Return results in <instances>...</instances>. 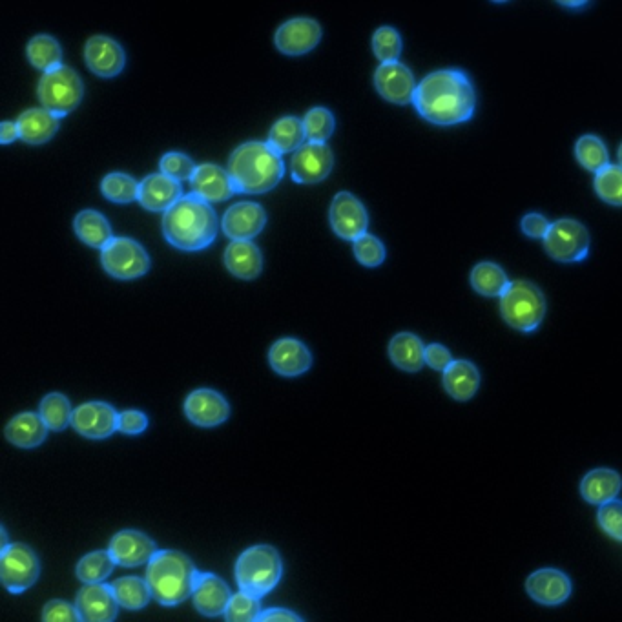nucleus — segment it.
<instances>
[{
    "label": "nucleus",
    "mask_w": 622,
    "mask_h": 622,
    "mask_svg": "<svg viewBox=\"0 0 622 622\" xmlns=\"http://www.w3.org/2000/svg\"><path fill=\"white\" fill-rule=\"evenodd\" d=\"M593 187L602 201L613 207H622V166L608 165L595 174Z\"/></svg>",
    "instance_id": "obj_40"
},
{
    "label": "nucleus",
    "mask_w": 622,
    "mask_h": 622,
    "mask_svg": "<svg viewBox=\"0 0 622 622\" xmlns=\"http://www.w3.org/2000/svg\"><path fill=\"white\" fill-rule=\"evenodd\" d=\"M269 362L276 373L292 378L311 369L312 354L300 340L281 338L270 347Z\"/></svg>",
    "instance_id": "obj_23"
},
{
    "label": "nucleus",
    "mask_w": 622,
    "mask_h": 622,
    "mask_svg": "<svg viewBox=\"0 0 622 622\" xmlns=\"http://www.w3.org/2000/svg\"><path fill=\"white\" fill-rule=\"evenodd\" d=\"M181 197H183L181 183L161 172L150 174L139 183L137 201L150 212H166L168 208L174 207Z\"/></svg>",
    "instance_id": "obj_24"
},
{
    "label": "nucleus",
    "mask_w": 622,
    "mask_h": 622,
    "mask_svg": "<svg viewBox=\"0 0 622 622\" xmlns=\"http://www.w3.org/2000/svg\"><path fill=\"white\" fill-rule=\"evenodd\" d=\"M267 225V214L258 203L241 201L223 214L221 229L232 241H250Z\"/></svg>",
    "instance_id": "obj_17"
},
{
    "label": "nucleus",
    "mask_w": 622,
    "mask_h": 622,
    "mask_svg": "<svg viewBox=\"0 0 622 622\" xmlns=\"http://www.w3.org/2000/svg\"><path fill=\"white\" fill-rule=\"evenodd\" d=\"M103 269L117 280H137L150 270V256L132 238H114L101 250Z\"/></svg>",
    "instance_id": "obj_9"
},
{
    "label": "nucleus",
    "mask_w": 622,
    "mask_h": 622,
    "mask_svg": "<svg viewBox=\"0 0 622 622\" xmlns=\"http://www.w3.org/2000/svg\"><path fill=\"white\" fill-rule=\"evenodd\" d=\"M39 415L50 431H64L72 424V404L64 394H48L42 398Z\"/></svg>",
    "instance_id": "obj_37"
},
{
    "label": "nucleus",
    "mask_w": 622,
    "mask_h": 622,
    "mask_svg": "<svg viewBox=\"0 0 622 622\" xmlns=\"http://www.w3.org/2000/svg\"><path fill=\"white\" fill-rule=\"evenodd\" d=\"M426 363L431 369L444 373L447 367L453 363V358H451V353L447 347L440 345V343H431L426 347Z\"/></svg>",
    "instance_id": "obj_51"
},
{
    "label": "nucleus",
    "mask_w": 622,
    "mask_h": 622,
    "mask_svg": "<svg viewBox=\"0 0 622 622\" xmlns=\"http://www.w3.org/2000/svg\"><path fill=\"white\" fill-rule=\"evenodd\" d=\"M159 168H161V174L165 176L172 177L176 181H187V179H192L197 166L190 157L181 152H168L161 157Z\"/></svg>",
    "instance_id": "obj_46"
},
{
    "label": "nucleus",
    "mask_w": 622,
    "mask_h": 622,
    "mask_svg": "<svg viewBox=\"0 0 622 622\" xmlns=\"http://www.w3.org/2000/svg\"><path fill=\"white\" fill-rule=\"evenodd\" d=\"M185 415L197 427H218L227 422L230 405L223 394L212 389H197L188 394Z\"/></svg>",
    "instance_id": "obj_19"
},
{
    "label": "nucleus",
    "mask_w": 622,
    "mask_h": 622,
    "mask_svg": "<svg viewBox=\"0 0 622 622\" xmlns=\"http://www.w3.org/2000/svg\"><path fill=\"white\" fill-rule=\"evenodd\" d=\"M402 48H404L402 37L391 26H382L374 32L373 52L382 64L396 63L398 57L402 55Z\"/></svg>",
    "instance_id": "obj_44"
},
{
    "label": "nucleus",
    "mask_w": 622,
    "mask_h": 622,
    "mask_svg": "<svg viewBox=\"0 0 622 622\" xmlns=\"http://www.w3.org/2000/svg\"><path fill=\"white\" fill-rule=\"evenodd\" d=\"M303 126H305V134L311 143H327V139L334 132V115L331 110L323 108V106H314L305 117H303Z\"/></svg>",
    "instance_id": "obj_42"
},
{
    "label": "nucleus",
    "mask_w": 622,
    "mask_h": 622,
    "mask_svg": "<svg viewBox=\"0 0 622 622\" xmlns=\"http://www.w3.org/2000/svg\"><path fill=\"white\" fill-rule=\"evenodd\" d=\"M37 94L41 99L42 108L61 119L64 115L72 114L83 101V79L72 68L59 66L52 72L42 75L37 86Z\"/></svg>",
    "instance_id": "obj_7"
},
{
    "label": "nucleus",
    "mask_w": 622,
    "mask_h": 622,
    "mask_svg": "<svg viewBox=\"0 0 622 622\" xmlns=\"http://www.w3.org/2000/svg\"><path fill=\"white\" fill-rule=\"evenodd\" d=\"M526 591L533 601L542 606H560L570 599V577L555 568H542L529 575Z\"/></svg>",
    "instance_id": "obj_21"
},
{
    "label": "nucleus",
    "mask_w": 622,
    "mask_h": 622,
    "mask_svg": "<svg viewBox=\"0 0 622 622\" xmlns=\"http://www.w3.org/2000/svg\"><path fill=\"white\" fill-rule=\"evenodd\" d=\"M41 575V562L26 544H10L0 551V581L10 593L30 590Z\"/></svg>",
    "instance_id": "obj_10"
},
{
    "label": "nucleus",
    "mask_w": 622,
    "mask_h": 622,
    "mask_svg": "<svg viewBox=\"0 0 622 622\" xmlns=\"http://www.w3.org/2000/svg\"><path fill=\"white\" fill-rule=\"evenodd\" d=\"M230 593L229 586L223 579H219L214 573H199L197 575L196 586L192 591V601L197 608V612L203 613L205 617H219L223 615L229 606Z\"/></svg>",
    "instance_id": "obj_25"
},
{
    "label": "nucleus",
    "mask_w": 622,
    "mask_h": 622,
    "mask_svg": "<svg viewBox=\"0 0 622 622\" xmlns=\"http://www.w3.org/2000/svg\"><path fill=\"white\" fill-rule=\"evenodd\" d=\"M197 575L194 562L181 551H157L146 566L152 597L163 606H177L192 597Z\"/></svg>",
    "instance_id": "obj_4"
},
{
    "label": "nucleus",
    "mask_w": 622,
    "mask_h": 622,
    "mask_svg": "<svg viewBox=\"0 0 622 622\" xmlns=\"http://www.w3.org/2000/svg\"><path fill=\"white\" fill-rule=\"evenodd\" d=\"M260 622H300V615L291 612V610H285V608H270V610H263L258 617Z\"/></svg>",
    "instance_id": "obj_52"
},
{
    "label": "nucleus",
    "mask_w": 622,
    "mask_h": 622,
    "mask_svg": "<svg viewBox=\"0 0 622 622\" xmlns=\"http://www.w3.org/2000/svg\"><path fill=\"white\" fill-rule=\"evenodd\" d=\"M192 194L201 197L207 203H221L236 194V187L232 183L229 170L221 166L205 163L199 165L190 179Z\"/></svg>",
    "instance_id": "obj_22"
},
{
    "label": "nucleus",
    "mask_w": 622,
    "mask_h": 622,
    "mask_svg": "<svg viewBox=\"0 0 622 622\" xmlns=\"http://www.w3.org/2000/svg\"><path fill=\"white\" fill-rule=\"evenodd\" d=\"M413 104L427 123L462 125L475 115L477 94L464 70L446 68L429 73L418 83Z\"/></svg>",
    "instance_id": "obj_1"
},
{
    "label": "nucleus",
    "mask_w": 622,
    "mask_h": 622,
    "mask_svg": "<svg viewBox=\"0 0 622 622\" xmlns=\"http://www.w3.org/2000/svg\"><path fill=\"white\" fill-rule=\"evenodd\" d=\"M622 489V478L617 471L599 467L586 473L581 482V495L588 504L602 506L619 497Z\"/></svg>",
    "instance_id": "obj_26"
},
{
    "label": "nucleus",
    "mask_w": 622,
    "mask_h": 622,
    "mask_svg": "<svg viewBox=\"0 0 622 622\" xmlns=\"http://www.w3.org/2000/svg\"><path fill=\"white\" fill-rule=\"evenodd\" d=\"M500 312L511 329L537 331L546 316V298L531 281H511L508 291L500 298Z\"/></svg>",
    "instance_id": "obj_6"
},
{
    "label": "nucleus",
    "mask_w": 622,
    "mask_h": 622,
    "mask_svg": "<svg viewBox=\"0 0 622 622\" xmlns=\"http://www.w3.org/2000/svg\"><path fill=\"white\" fill-rule=\"evenodd\" d=\"M590 232L575 219H559L551 223L544 238V247L553 260L560 263H579L590 254Z\"/></svg>",
    "instance_id": "obj_8"
},
{
    "label": "nucleus",
    "mask_w": 622,
    "mask_h": 622,
    "mask_svg": "<svg viewBox=\"0 0 622 622\" xmlns=\"http://www.w3.org/2000/svg\"><path fill=\"white\" fill-rule=\"evenodd\" d=\"M551 223L546 216L537 214V212H531L526 214L522 221H520V229L522 232L531 239H544L548 230H550Z\"/></svg>",
    "instance_id": "obj_50"
},
{
    "label": "nucleus",
    "mask_w": 622,
    "mask_h": 622,
    "mask_svg": "<svg viewBox=\"0 0 622 622\" xmlns=\"http://www.w3.org/2000/svg\"><path fill=\"white\" fill-rule=\"evenodd\" d=\"M114 568L115 560L112 559L110 551H92L79 560L75 573H77V579L83 581L84 584H95V582L106 581L112 575Z\"/></svg>",
    "instance_id": "obj_38"
},
{
    "label": "nucleus",
    "mask_w": 622,
    "mask_h": 622,
    "mask_svg": "<svg viewBox=\"0 0 622 622\" xmlns=\"http://www.w3.org/2000/svg\"><path fill=\"white\" fill-rule=\"evenodd\" d=\"M560 6H564V8H584L586 6V2H560Z\"/></svg>",
    "instance_id": "obj_54"
},
{
    "label": "nucleus",
    "mask_w": 622,
    "mask_h": 622,
    "mask_svg": "<svg viewBox=\"0 0 622 622\" xmlns=\"http://www.w3.org/2000/svg\"><path fill=\"white\" fill-rule=\"evenodd\" d=\"M322 41V26L309 17H296L285 21L276 30V48L285 55H305Z\"/></svg>",
    "instance_id": "obj_14"
},
{
    "label": "nucleus",
    "mask_w": 622,
    "mask_h": 622,
    "mask_svg": "<svg viewBox=\"0 0 622 622\" xmlns=\"http://www.w3.org/2000/svg\"><path fill=\"white\" fill-rule=\"evenodd\" d=\"M619 161H621V166H622V143H621V146H619Z\"/></svg>",
    "instance_id": "obj_56"
},
{
    "label": "nucleus",
    "mask_w": 622,
    "mask_h": 622,
    "mask_svg": "<svg viewBox=\"0 0 622 622\" xmlns=\"http://www.w3.org/2000/svg\"><path fill=\"white\" fill-rule=\"evenodd\" d=\"M374 86L385 101L394 104H409L415 99V75L405 66L396 63L380 64L374 72Z\"/></svg>",
    "instance_id": "obj_15"
},
{
    "label": "nucleus",
    "mask_w": 622,
    "mask_h": 622,
    "mask_svg": "<svg viewBox=\"0 0 622 622\" xmlns=\"http://www.w3.org/2000/svg\"><path fill=\"white\" fill-rule=\"evenodd\" d=\"M334 166V154L327 143L301 145L291 159V177L301 185H312L327 179Z\"/></svg>",
    "instance_id": "obj_11"
},
{
    "label": "nucleus",
    "mask_w": 622,
    "mask_h": 622,
    "mask_svg": "<svg viewBox=\"0 0 622 622\" xmlns=\"http://www.w3.org/2000/svg\"><path fill=\"white\" fill-rule=\"evenodd\" d=\"M75 608L79 612L81 621L112 622L119 612V602L115 601L112 586L103 582L86 584L83 590L77 593Z\"/></svg>",
    "instance_id": "obj_20"
},
{
    "label": "nucleus",
    "mask_w": 622,
    "mask_h": 622,
    "mask_svg": "<svg viewBox=\"0 0 622 622\" xmlns=\"http://www.w3.org/2000/svg\"><path fill=\"white\" fill-rule=\"evenodd\" d=\"M261 612L260 597L239 591L230 597L229 606L223 615L229 622H252L258 621Z\"/></svg>",
    "instance_id": "obj_43"
},
{
    "label": "nucleus",
    "mask_w": 622,
    "mask_h": 622,
    "mask_svg": "<svg viewBox=\"0 0 622 622\" xmlns=\"http://www.w3.org/2000/svg\"><path fill=\"white\" fill-rule=\"evenodd\" d=\"M15 139H21L19 134V126L17 123H11V121H4L0 126V143L2 145H10Z\"/></svg>",
    "instance_id": "obj_53"
},
{
    "label": "nucleus",
    "mask_w": 622,
    "mask_h": 622,
    "mask_svg": "<svg viewBox=\"0 0 622 622\" xmlns=\"http://www.w3.org/2000/svg\"><path fill=\"white\" fill-rule=\"evenodd\" d=\"M72 426L90 440H103L119 431V413L104 402H88L73 409Z\"/></svg>",
    "instance_id": "obj_13"
},
{
    "label": "nucleus",
    "mask_w": 622,
    "mask_h": 622,
    "mask_svg": "<svg viewBox=\"0 0 622 622\" xmlns=\"http://www.w3.org/2000/svg\"><path fill=\"white\" fill-rule=\"evenodd\" d=\"M353 250L356 260L362 263L363 267H380L385 261V247L380 239L373 234H363L353 241Z\"/></svg>",
    "instance_id": "obj_45"
},
{
    "label": "nucleus",
    "mask_w": 622,
    "mask_h": 622,
    "mask_svg": "<svg viewBox=\"0 0 622 622\" xmlns=\"http://www.w3.org/2000/svg\"><path fill=\"white\" fill-rule=\"evenodd\" d=\"M469 280H471V287L475 289V292H478L480 296H486V298H502V294L508 291L509 285H511L504 269L498 267L497 263H491V261L478 263L477 267L471 270Z\"/></svg>",
    "instance_id": "obj_34"
},
{
    "label": "nucleus",
    "mask_w": 622,
    "mask_h": 622,
    "mask_svg": "<svg viewBox=\"0 0 622 622\" xmlns=\"http://www.w3.org/2000/svg\"><path fill=\"white\" fill-rule=\"evenodd\" d=\"M48 427L42 422L41 415L35 413H21L11 418L10 424L4 429V435L13 446L22 449H33L41 446L48 436Z\"/></svg>",
    "instance_id": "obj_31"
},
{
    "label": "nucleus",
    "mask_w": 622,
    "mask_h": 622,
    "mask_svg": "<svg viewBox=\"0 0 622 622\" xmlns=\"http://www.w3.org/2000/svg\"><path fill=\"white\" fill-rule=\"evenodd\" d=\"M73 230L77 234V238L86 243L92 249L103 250L112 239V227L108 223V219L104 218L101 212L97 210H81L75 219H73Z\"/></svg>",
    "instance_id": "obj_32"
},
{
    "label": "nucleus",
    "mask_w": 622,
    "mask_h": 622,
    "mask_svg": "<svg viewBox=\"0 0 622 622\" xmlns=\"http://www.w3.org/2000/svg\"><path fill=\"white\" fill-rule=\"evenodd\" d=\"M148 429V416L143 411L126 409L119 413V433L123 435H141Z\"/></svg>",
    "instance_id": "obj_49"
},
{
    "label": "nucleus",
    "mask_w": 622,
    "mask_h": 622,
    "mask_svg": "<svg viewBox=\"0 0 622 622\" xmlns=\"http://www.w3.org/2000/svg\"><path fill=\"white\" fill-rule=\"evenodd\" d=\"M17 126L24 143L42 145L59 132V117L44 108H30L19 115Z\"/></svg>",
    "instance_id": "obj_28"
},
{
    "label": "nucleus",
    "mask_w": 622,
    "mask_h": 622,
    "mask_svg": "<svg viewBox=\"0 0 622 622\" xmlns=\"http://www.w3.org/2000/svg\"><path fill=\"white\" fill-rule=\"evenodd\" d=\"M84 61L97 77L112 79L125 70V50L112 37L94 35L84 46Z\"/></svg>",
    "instance_id": "obj_16"
},
{
    "label": "nucleus",
    "mask_w": 622,
    "mask_h": 622,
    "mask_svg": "<svg viewBox=\"0 0 622 622\" xmlns=\"http://www.w3.org/2000/svg\"><path fill=\"white\" fill-rule=\"evenodd\" d=\"M163 236L170 245L185 252L207 249L218 236V216L210 203L188 194L163 214Z\"/></svg>",
    "instance_id": "obj_2"
},
{
    "label": "nucleus",
    "mask_w": 622,
    "mask_h": 622,
    "mask_svg": "<svg viewBox=\"0 0 622 622\" xmlns=\"http://www.w3.org/2000/svg\"><path fill=\"white\" fill-rule=\"evenodd\" d=\"M575 157L581 166L595 174L610 165L608 148L597 135H582L581 139L575 143Z\"/></svg>",
    "instance_id": "obj_39"
},
{
    "label": "nucleus",
    "mask_w": 622,
    "mask_h": 622,
    "mask_svg": "<svg viewBox=\"0 0 622 622\" xmlns=\"http://www.w3.org/2000/svg\"><path fill=\"white\" fill-rule=\"evenodd\" d=\"M108 551L115 564L123 568L148 564L157 553L156 542L135 529H123L114 535V539L110 540Z\"/></svg>",
    "instance_id": "obj_18"
},
{
    "label": "nucleus",
    "mask_w": 622,
    "mask_h": 622,
    "mask_svg": "<svg viewBox=\"0 0 622 622\" xmlns=\"http://www.w3.org/2000/svg\"><path fill=\"white\" fill-rule=\"evenodd\" d=\"M44 622H75L81 621L75 604L66 601H50L42 610Z\"/></svg>",
    "instance_id": "obj_48"
},
{
    "label": "nucleus",
    "mask_w": 622,
    "mask_h": 622,
    "mask_svg": "<svg viewBox=\"0 0 622 622\" xmlns=\"http://www.w3.org/2000/svg\"><path fill=\"white\" fill-rule=\"evenodd\" d=\"M389 358L405 373H418L426 363V345L413 332H400L389 343Z\"/></svg>",
    "instance_id": "obj_30"
},
{
    "label": "nucleus",
    "mask_w": 622,
    "mask_h": 622,
    "mask_svg": "<svg viewBox=\"0 0 622 622\" xmlns=\"http://www.w3.org/2000/svg\"><path fill=\"white\" fill-rule=\"evenodd\" d=\"M305 126L303 121L298 117H281L280 121H276L269 132L270 148L278 154H291L296 152L301 145H305Z\"/></svg>",
    "instance_id": "obj_33"
},
{
    "label": "nucleus",
    "mask_w": 622,
    "mask_h": 622,
    "mask_svg": "<svg viewBox=\"0 0 622 622\" xmlns=\"http://www.w3.org/2000/svg\"><path fill=\"white\" fill-rule=\"evenodd\" d=\"M110 586L114 591L115 601L126 610H143L152 597L148 582L139 577H121Z\"/></svg>",
    "instance_id": "obj_36"
},
{
    "label": "nucleus",
    "mask_w": 622,
    "mask_h": 622,
    "mask_svg": "<svg viewBox=\"0 0 622 622\" xmlns=\"http://www.w3.org/2000/svg\"><path fill=\"white\" fill-rule=\"evenodd\" d=\"M229 174L236 192L265 194L281 181L285 165L269 143L249 141L239 145L229 159Z\"/></svg>",
    "instance_id": "obj_3"
},
{
    "label": "nucleus",
    "mask_w": 622,
    "mask_h": 622,
    "mask_svg": "<svg viewBox=\"0 0 622 622\" xmlns=\"http://www.w3.org/2000/svg\"><path fill=\"white\" fill-rule=\"evenodd\" d=\"M0 535H2V550H6V548L10 546V544H8V535H6V529H0Z\"/></svg>",
    "instance_id": "obj_55"
},
{
    "label": "nucleus",
    "mask_w": 622,
    "mask_h": 622,
    "mask_svg": "<svg viewBox=\"0 0 622 622\" xmlns=\"http://www.w3.org/2000/svg\"><path fill=\"white\" fill-rule=\"evenodd\" d=\"M478 387H480V373L475 363L453 360L444 371V389L457 402L471 400L477 394Z\"/></svg>",
    "instance_id": "obj_29"
},
{
    "label": "nucleus",
    "mask_w": 622,
    "mask_h": 622,
    "mask_svg": "<svg viewBox=\"0 0 622 622\" xmlns=\"http://www.w3.org/2000/svg\"><path fill=\"white\" fill-rule=\"evenodd\" d=\"M225 267L239 280H256L263 270V254L252 241H232L225 250Z\"/></svg>",
    "instance_id": "obj_27"
},
{
    "label": "nucleus",
    "mask_w": 622,
    "mask_h": 622,
    "mask_svg": "<svg viewBox=\"0 0 622 622\" xmlns=\"http://www.w3.org/2000/svg\"><path fill=\"white\" fill-rule=\"evenodd\" d=\"M26 55L30 63L44 73L63 66L61 44L52 35H35L26 46Z\"/></svg>",
    "instance_id": "obj_35"
},
{
    "label": "nucleus",
    "mask_w": 622,
    "mask_h": 622,
    "mask_svg": "<svg viewBox=\"0 0 622 622\" xmlns=\"http://www.w3.org/2000/svg\"><path fill=\"white\" fill-rule=\"evenodd\" d=\"M331 227L336 236H340L347 241H354L363 234H367L369 227V216L363 207L362 201L353 196L351 192H340L336 194L331 203Z\"/></svg>",
    "instance_id": "obj_12"
},
{
    "label": "nucleus",
    "mask_w": 622,
    "mask_h": 622,
    "mask_svg": "<svg viewBox=\"0 0 622 622\" xmlns=\"http://www.w3.org/2000/svg\"><path fill=\"white\" fill-rule=\"evenodd\" d=\"M234 573L239 590L261 599L281 581L283 564L280 553L267 544L252 546L239 555Z\"/></svg>",
    "instance_id": "obj_5"
},
{
    "label": "nucleus",
    "mask_w": 622,
    "mask_h": 622,
    "mask_svg": "<svg viewBox=\"0 0 622 622\" xmlns=\"http://www.w3.org/2000/svg\"><path fill=\"white\" fill-rule=\"evenodd\" d=\"M597 520L608 537L622 542V500L615 498L612 502L599 506Z\"/></svg>",
    "instance_id": "obj_47"
},
{
    "label": "nucleus",
    "mask_w": 622,
    "mask_h": 622,
    "mask_svg": "<svg viewBox=\"0 0 622 622\" xmlns=\"http://www.w3.org/2000/svg\"><path fill=\"white\" fill-rule=\"evenodd\" d=\"M101 192L114 203H132L139 196V183L123 172H112L101 181Z\"/></svg>",
    "instance_id": "obj_41"
}]
</instances>
